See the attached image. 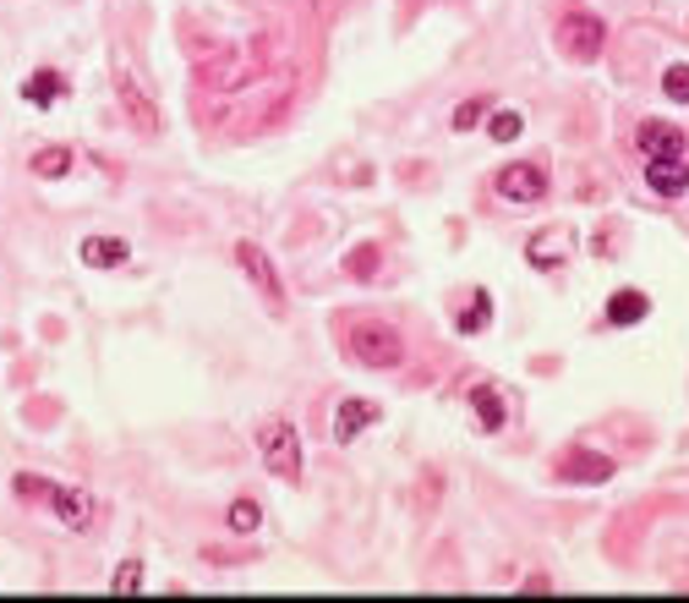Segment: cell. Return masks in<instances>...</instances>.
Returning a JSON list of instances; mask_svg holds the SVG:
<instances>
[{"label": "cell", "mask_w": 689, "mask_h": 603, "mask_svg": "<svg viewBox=\"0 0 689 603\" xmlns=\"http://www.w3.org/2000/svg\"><path fill=\"white\" fill-rule=\"evenodd\" d=\"M11 488H17V499H28V505H50V510L61 516V527H71V533H88V527H93V499H88L82 488L50 483V477H39V471H17Z\"/></svg>", "instance_id": "6da1fadb"}, {"label": "cell", "mask_w": 689, "mask_h": 603, "mask_svg": "<svg viewBox=\"0 0 689 603\" xmlns=\"http://www.w3.org/2000/svg\"><path fill=\"white\" fill-rule=\"evenodd\" d=\"M252 439H257V461L279 483H302V439H296L291 417H263Z\"/></svg>", "instance_id": "7a4b0ae2"}, {"label": "cell", "mask_w": 689, "mask_h": 603, "mask_svg": "<svg viewBox=\"0 0 689 603\" xmlns=\"http://www.w3.org/2000/svg\"><path fill=\"white\" fill-rule=\"evenodd\" d=\"M345 346H351V357L362 368H400L405 362V335L394 324H383V319H356Z\"/></svg>", "instance_id": "3957f363"}, {"label": "cell", "mask_w": 689, "mask_h": 603, "mask_svg": "<svg viewBox=\"0 0 689 603\" xmlns=\"http://www.w3.org/2000/svg\"><path fill=\"white\" fill-rule=\"evenodd\" d=\"M553 39H559V56L569 61H597L602 56V45H608V22L597 17V11H585V6H569L564 17H559V28H553Z\"/></svg>", "instance_id": "277c9868"}, {"label": "cell", "mask_w": 689, "mask_h": 603, "mask_svg": "<svg viewBox=\"0 0 689 603\" xmlns=\"http://www.w3.org/2000/svg\"><path fill=\"white\" fill-rule=\"evenodd\" d=\"M548 171L537 165V159H520V165H503L499 176H493V193H499L503 203H542L548 198Z\"/></svg>", "instance_id": "5b68a950"}, {"label": "cell", "mask_w": 689, "mask_h": 603, "mask_svg": "<svg viewBox=\"0 0 689 603\" xmlns=\"http://www.w3.org/2000/svg\"><path fill=\"white\" fill-rule=\"evenodd\" d=\"M553 471H559L564 483H580V488H591V483H608V477H613L619 467H613V456H597L591 445H569L564 456L553 461Z\"/></svg>", "instance_id": "8992f818"}, {"label": "cell", "mask_w": 689, "mask_h": 603, "mask_svg": "<svg viewBox=\"0 0 689 603\" xmlns=\"http://www.w3.org/2000/svg\"><path fill=\"white\" fill-rule=\"evenodd\" d=\"M569 259H574V231H569V225H542V231H531V242H525V264L564 269Z\"/></svg>", "instance_id": "52a82bcc"}, {"label": "cell", "mask_w": 689, "mask_h": 603, "mask_svg": "<svg viewBox=\"0 0 689 603\" xmlns=\"http://www.w3.org/2000/svg\"><path fill=\"white\" fill-rule=\"evenodd\" d=\"M236 264H242V274L263 291V302L279 313V308H285V285H279V274H274V264H268V253H263L257 242H236Z\"/></svg>", "instance_id": "ba28073f"}, {"label": "cell", "mask_w": 689, "mask_h": 603, "mask_svg": "<svg viewBox=\"0 0 689 603\" xmlns=\"http://www.w3.org/2000/svg\"><path fill=\"white\" fill-rule=\"evenodd\" d=\"M634 143H640L646 159H689V137L673 121H640Z\"/></svg>", "instance_id": "9c48e42d"}, {"label": "cell", "mask_w": 689, "mask_h": 603, "mask_svg": "<svg viewBox=\"0 0 689 603\" xmlns=\"http://www.w3.org/2000/svg\"><path fill=\"white\" fill-rule=\"evenodd\" d=\"M116 99H121L126 121H131V127H137L142 137H154V133H159V105H154V99H148V94H142V88H137V82H131L126 71L116 77Z\"/></svg>", "instance_id": "30bf717a"}, {"label": "cell", "mask_w": 689, "mask_h": 603, "mask_svg": "<svg viewBox=\"0 0 689 603\" xmlns=\"http://www.w3.org/2000/svg\"><path fill=\"white\" fill-rule=\"evenodd\" d=\"M646 187L662 198H685L689 193V159H646Z\"/></svg>", "instance_id": "8fae6325"}, {"label": "cell", "mask_w": 689, "mask_h": 603, "mask_svg": "<svg viewBox=\"0 0 689 603\" xmlns=\"http://www.w3.org/2000/svg\"><path fill=\"white\" fill-rule=\"evenodd\" d=\"M377 417H383V406H373V401H345L339 411H334V439H339V445L362 439Z\"/></svg>", "instance_id": "7c38bea8"}, {"label": "cell", "mask_w": 689, "mask_h": 603, "mask_svg": "<svg viewBox=\"0 0 689 603\" xmlns=\"http://www.w3.org/2000/svg\"><path fill=\"white\" fill-rule=\"evenodd\" d=\"M77 259L93 269H116L131 259V247H126L121 236H82V247H77Z\"/></svg>", "instance_id": "4fadbf2b"}, {"label": "cell", "mask_w": 689, "mask_h": 603, "mask_svg": "<svg viewBox=\"0 0 689 603\" xmlns=\"http://www.w3.org/2000/svg\"><path fill=\"white\" fill-rule=\"evenodd\" d=\"M66 94V77L56 67H39V71H28V82H22V99L28 105H39V110H50L56 99Z\"/></svg>", "instance_id": "5bb4252c"}, {"label": "cell", "mask_w": 689, "mask_h": 603, "mask_svg": "<svg viewBox=\"0 0 689 603\" xmlns=\"http://www.w3.org/2000/svg\"><path fill=\"white\" fill-rule=\"evenodd\" d=\"M646 313H651V296H646V291H613V296H608V324H613V330L640 324Z\"/></svg>", "instance_id": "9a60e30c"}, {"label": "cell", "mask_w": 689, "mask_h": 603, "mask_svg": "<svg viewBox=\"0 0 689 603\" xmlns=\"http://www.w3.org/2000/svg\"><path fill=\"white\" fill-rule=\"evenodd\" d=\"M488 324H493V296H488V291H476V296L454 313V330H460V335H482Z\"/></svg>", "instance_id": "2e32d148"}, {"label": "cell", "mask_w": 689, "mask_h": 603, "mask_svg": "<svg viewBox=\"0 0 689 603\" xmlns=\"http://www.w3.org/2000/svg\"><path fill=\"white\" fill-rule=\"evenodd\" d=\"M471 411H476L482 434H499L503 428V396L493 390V385H476V390H471Z\"/></svg>", "instance_id": "e0dca14e"}, {"label": "cell", "mask_w": 689, "mask_h": 603, "mask_svg": "<svg viewBox=\"0 0 689 603\" xmlns=\"http://www.w3.org/2000/svg\"><path fill=\"white\" fill-rule=\"evenodd\" d=\"M33 176H45V182H61L66 171H71V148H61V143H50V148H39L33 159Z\"/></svg>", "instance_id": "ac0fdd59"}, {"label": "cell", "mask_w": 689, "mask_h": 603, "mask_svg": "<svg viewBox=\"0 0 689 603\" xmlns=\"http://www.w3.org/2000/svg\"><path fill=\"white\" fill-rule=\"evenodd\" d=\"M225 527L236 537H252L263 527V510H257V499H230V510H225Z\"/></svg>", "instance_id": "d6986e66"}, {"label": "cell", "mask_w": 689, "mask_h": 603, "mask_svg": "<svg viewBox=\"0 0 689 603\" xmlns=\"http://www.w3.org/2000/svg\"><path fill=\"white\" fill-rule=\"evenodd\" d=\"M377 264H383V247H377V242H362V247L345 253V274H351V280H373Z\"/></svg>", "instance_id": "ffe728a7"}, {"label": "cell", "mask_w": 689, "mask_h": 603, "mask_svg": "<svg viewBox=\"0 0 689 603\" xmlns=\"http://www.w3.org/2000/svg\"><path fill=\"white\" fill-rule=\"evenodd\" d=\"M520 133H525V116H520V110H493V116H488V137H493V143H514Z\"/></svg>", "instance_id": "44dd1931"}, {"label": "cell", "mask_w": 689, "mask_h": 603, "mask_svg": "<svg viewBox=\"0 0 689 603\" xmlns=\"http://www.w3.org/2000/svg\"><path fill=\"white\" fill-rule=\"evenodd\" d=\"M488 110H493V99H482V94H476V99H460V105H454V133H471Z\"/></svg>", "instance_id": "7402d4cb"}, {"label": "cell", "mask_w": 689, "mask_h": 603, "mask_svg": "<svg viewBox=\"0 0 689 603\" xmlns=\"http://www.w3.org/2000/svg\"><path fill=\"white\" fill-rule=\"evenodd\" d=\"M662 94H668L673 105H689V67H685V61L662 71Z\"/></svg>", "instance_id": "603a6c76"}, {"label": "cell", "mask_w": 689, "mask_h": 603, "mask_svg": "<svg viewBox=\"0 0 689 603\" xmlns=\"http://www.w3.org/2000/svg\"><path fill=\"white\" fill-rule=\"evenodd\" d=\"M137 587H142V565H137V560H121L116 576H110V593H137Z\"/></svg>", "instance_id": "cb8c5ba5"}, {"label": "cell", "mask_w": 689, "mask_h": 603, "mask_svg": "<svg viewBox=\"0 0 689 603\" xmlns=\"http://www.w3.org/2000/svg\"><path fill=\"white\" fill-rule=\"evenodd\" d=\"M520 593H553V582L548 576H531V582H520Z\"/></svg>", "instance_id": "d4e9b609"}]
</instances>
